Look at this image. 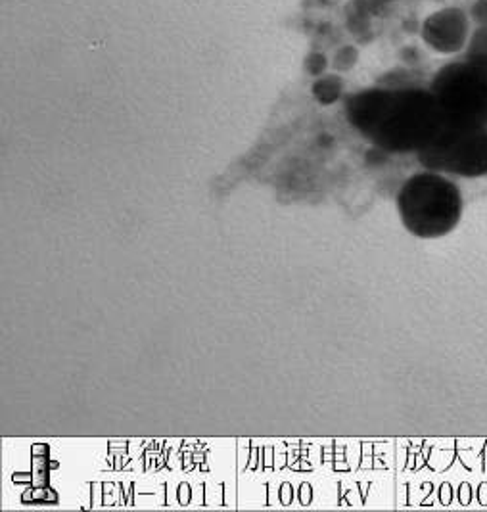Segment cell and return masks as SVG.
<instances>
[{"instance_id": "obj_1", "label": "cell", "mask_w": 487, "mask_h": 512, "mask_svg": "<svg viewBox=\"0 0 487 512\" xmlns=\"http://www.w3.org/2000/svg\"><path fill=\"white\" fill-rule=\"evenodd\" d=\"M349 121L378 148L394 154L420 152L443 127L432 91H365L351 98Z\"/></svg>"}, {"instance_id": "obj_2", "label": "cell", "mask_w": 487, "mask_h": 512, "mask_svg": "<svg viewBox=\"0 0 487 512\" xmlns=\"http://www.w3.org/2000/svg\"><path fill=\"white\" fill-rule=\"evenodd\" d=\"M403 227L418 238H441L457 229L463 215L459 187L438 171L413 175L397 194Z\"/></svg>"}, {"instance_id": "obj_3", "label": "cell", "mask_w": 487, "mask_h": 512, "mask_svg": "<svg viewBox=\"0 0 487 512\" xmlns=\"http://www.w3.org/2000/svg\"><path fill=\"white\" fill-rule=\"evenodd\" d=\"M430 91L440 104L445 123L487 129V75L468 60L445 64Z\"/></svg>"}, {"instance_id": "obj_4", "label": "cell", "mask_w": 487, "mask_h": 512, "mask_svg": "<svg viewBox=\"0 0 487 512\" xmlns=\"http://www.w3.org/2000/svg\"><path fill=\"white\" fill-rule=\"evenodd\" d=\"M424 169L443 175H487V129L457 127L443 121L436 139L418 152Z\"/></svg>"}, {"instance_id": "obj_5", "label": "cell", "mask_w": 487, "mask_h": 512, "mask_svg": "<svg viewBox=\"0 0 487 512\" xmlns=\"http://www.w3.org/2000/svg\"><path fill=\"white\" fill-rule=\"evenodd\" d=\"M478 25L466 0H447L428 12L420 24L424 47L443 60H464L474 45Z\"/></svg>"}]
</instances>
